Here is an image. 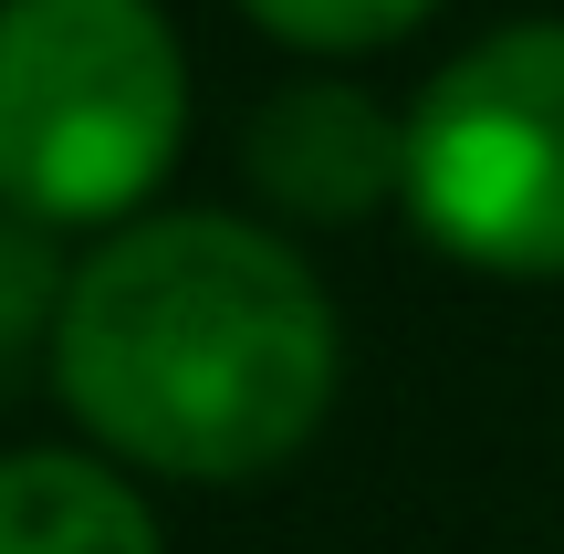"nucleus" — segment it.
<instances>
[{
  "label": "nucleus",
  "instance_id": "f257e3e1",
  "mask_svg": "<svg viewBox=\"0 0 564 554\" xmlns=\"http://www.w3.org/2000/svg\"><path fill=\"white\" fill-rule=\"evenodd\" d=\"M53 388L137 471L262 481L335 409V304L262 220H126L53 304Z\"/></svg>",
  "mask_w": 564,
  "mask_h": 554
},
{
  "label": "nucleus",
  "instance_id": "f03ea898",
  "mask_svg": "<svg viewBox=\"0 0 564 554\" xmlns=\"http://www.w3.org/2000/svg\"><path fill=\"white\" fill-rule=\"evenodd\" d=\"M188 63L158 0H0V209L126 220L178 167Z\"/></svg>",
  "mask_w": 564,
  "mask_h": 554
},
{
  "label": "nucleus",
  "instance_id": "7ed1b4c3",
  "mask_svg": "<svg viewBox=\"0 0 564 554\" xmlns=\"http://www.w3.org/2000/svg\"><path fill=\"white\" fill-rule=\"evenodd\" d=\"M408 209L481 272H564V21L470 42L408 105Z\"/></svg>",
  "mask_w": 564,
  "mask_h": 554
},
{
  "label": "nucleus",
  "instance_id": "20e7f679",
  "mask_svg": "<svg viewBox=\"0 0 564 554\" xmlns=\"http://www.w3.org/2000/svg\"><path fill=\"white\" fill-rule=\"evenodd\" d=\"M251 178L293 220H366L377 199H408V126L356 84H282L241 137Z\"/></svg>",
  "mask_w": 564,
  "mask_h": 554
},
{
  "label": "nucleus",
  "instance_id": "39448f33",
  "mask_svg": "<svg viewBox=\"0 0 564 554\" xmlns=\"http://www.w3.org/2000/svg\"><path fill=\"white\" fill-rule=\"evenodd\" d=\"M0 554H158V523L116 460L11 450L0 460Z\"/></svg>",
  "mask_w": 564,
  "mask_h": 554
},
{
  "label": "nucleus",
  "instance_id": "423d86ee",
  "mask_svg": "<svg viewBox=\"0 0 564 554\" xmlns=\"http://www.w3.org/2000/svg\"><path fill=\"white\" fill-rule=\"evenodd\" d=\"M241 11L293 53H377V42L419 32L440 0H241Z\"/></svg>",
  "mask_w": 564,
  "mask_h": 554
}]
</instances>
